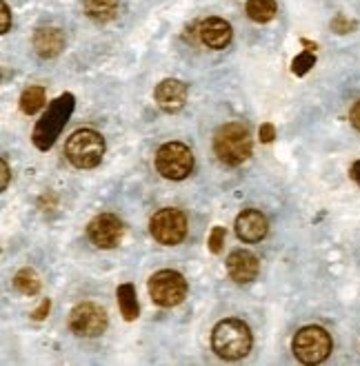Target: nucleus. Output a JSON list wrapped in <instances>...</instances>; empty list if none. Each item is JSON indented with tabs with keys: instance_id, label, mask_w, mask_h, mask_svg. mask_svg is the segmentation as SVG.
<instances>
[{
	"instance_id": "nucleus-15",
	"label": "nucleus",
	"mask_w": 360,
	"mask_h": 366,
	"mask_svg": "<svg viewBox=\"0 0 360 366\" xmlns=\"http://www.w3.org/2000/svg\"><path fill=\"white\" fill-rule=\"evenodd\" d=\"M65 47V36L56 27H43L34 36V49L41 58H56Z\"/></svg>"
},
{
	"instance_id": "nucleus-6",
	"label": "nucleus",
	"mask_w": 360,
	"mask_h": 366,
	"mask_svg": "<svg viewBox=\"0 0 360 366\" xmlns=\"http://www.w3.org/2000/svg\"><path fill=\"white\" fill-rule=\"evenodd\" d=\"M156 169L167 180H185L194 171V154L183 143H167L156 154Z\"/></svg>"
},
{
	"instance_id": "nucleus-8",
	"label": "nucleus",
	"mask_w": 360,
	"mask_h": 366,
	"mask_svg": "<svg viewBox=\"0 0 360 366\" xmlns=\"http://www.w3.org/2000/svg\"><path fill=\"white\" fill-rule=\"evenodd\" d=\"M149 231L158 244L176 247L187 236V218L180 209H160L149 222Z\"/></svg>"
},
{
	"instance_id": "nucleus-19",
	"label": "nucleus",
	"mask_w": 360,
	"mask_h": 366,
	"mask_svg": "<svg viewBox=\"0 0 360 366\" xmlns=\"http://www.w3.org/2000/svg\"><path fill=\"white\" fill-rule=\"evenodd\" d=\"M14 286L16 291H21L23 295H36L41 291V278L36 276V271L32 269H21L14 276Z\"/></svg>"
},
{
	"instance_id": "nucleus-28",
	"label": "nucleus",
	"mask_w": 360,
	"mask_h": 366,
	"mask_svg": "<svg viewBox=\"0 0 360 366\" xmlns=\"http://www.w3.org/2000/svg\"><path fill=\"white\" fill-rule=\"evenodd\" d=\"M349 120H352V125L360 131V100L352 107V111H349Z\"/></svg>"
},
{
	"instance_id": "nucleus-3",
	"label": "nucleus",
	"mask_w": 360,
	"mask_h": 366,
	"mask_svg": "<svg viewBox=\"0 0 360 366\" xmlns=\"http://www.w3.org/2000/svg\"><path fill=\"white\" fill-rule=\"evenodd\" d=\"M65 156L76 169H93L105 156V140L93 129H78L65 143Z\"/></svg>"
},
{
	"instance_id": "nucleus-12",
	"label": "nucleus",
	"mask_w": 360,
	"mask_h": 366,
	"mask_svg": "<svg viewBox=\"0 0 360 366\" xmlns=\"http://www.w3.org/2000/svg\"><path fill=\"white\" fill-rule=\"evenodd\" d=\"M269 231V222L258 209H245L236 218V236L243 242H260Z\"/></svg>"
},
{
	"instance_id": "nucleus-21",
	"label": "nucleus",
	"mask_w": 360,
	"mask_h": 366,
	"mask_svg": "<svg viewBox=\"0 0 360 366\" xmlns=\"http://www.w3.org/2000/svg\"><path fill=\"white\" fill-rule=\"evenodd\" d=\"M316 64V56L311 53V51H302V53H298L296 58H293V62H291V71L296 73V76H305V73L314 67Z\"/></svg>"
},
{
	"instance_id": "nucleus-7",
	"label": "nucleus",
	"mask_w": 360,
	"mask_h": 366,
	"mask_svg": "<svg viewBox=\"0 0 360 366\" xmlns=\"http://www.w3.org/2000/svg\"><path fill=\"white\" fill-rule=\"evenodd\" d=\"M149 295L151 300L163 306V308H172L180 304L187 295V280L172 269H163L149 278Z\"/></svg>"
},
{
	"instance_id": "nucleus-26",
	"label": "nucleus",
	"mask_w": 360,
	"mask_h": 366,
	"mask_svg": "<svg viewBox=\"0 0 360 366\" xmlns=\"http://www.w3.org/2000/svg\"><path fill=\"white\" fill-rule=\"evenodd\" d=\"M49 308H52V302H49V300H43V302H41V306H38L36 311L32 313V317H34L36 322H43L45 317L49 315Z\"/></svg>"
},
{
	"instance_id": "nucleus-16",
	"label": "nucleus",
	"mask_w": 360,
	"mask_h": 366,
	"mask_svg": "<svg viewBox=\"0 0 360 366\" xmlns=\"http://www.w3.org/2000/svg\"><path fill=\"white\" fill-rule=\"evenodd\" d=\"M116 297H118V306H120V313L125 317L127 322H134L138 313H140V306H138V300H136V289L134 284H120L116 291Z\"/></svg>"
},
{
	"instance_id": "nucleus-27",
	"label": "nucleus",
	"mask_w": 360,
	"mask_h": 366,
	"mask_svg": "<svg viewBox=\"0 0 360 366\" xmlns=\"http://www.w3.org/2000/svg\"><path fill=\"white\" fill-rule=\"evenodd\" d=\"M0 191H5L7 189V184H9V167L5 160H0Z\"/></svg>"
},
{
	"instance_id": "nucleus-23",
	"label": "nucleus",
	"mask_w": 360,
	"mask_h": 366,
	"mask_svg": "<svg viewBox=\"0 0 360 366\" xmlns=\"http://www.w3.org/2000/svg\"><path fill=\"white\" fill-rule=\"evenodd\" d=\"M225 244V229L223 227H214L210 233V251L212 253H221Z\"/></svg>"
},
{
	"instance_id": "nucleus-25",
	"label": "nucleus",
	"mask_w": 360,
	"mask_h": 366,
	"mask_svg": "<svg viewBox=\"0 0 360 366\" xmlns=\"http://www.w3.org/2000/svg\"><path fill=\"white\" fill-rule=\"evenodd\" d=\"M0 14H3V23H0V34H7L9 32V27H12V12H9V5L5 3H0Z\"/></svg>"
},
{
	"instance_id": "nucleus-17",
	"label": "nucleus",
	"mask_w": 360,
	"mask_h": 366,
	"mask_svg": "<svg viewBox=\"0 0 360 366\" xmlns=\"http://www.w3.org/2000/svg\"><path fill=\"white\" fill-rule=\"evenodd\" d=\"M85 12L91 21L109 23L118 14V0H85Z\"/></svg>"
},
{
	"instance_id": "nucleus-20",
	"label": "nucleus",
	"mask_w": 360,
	"mask_h": 366,
	"mask_svg": "<svg viewBox=\"0 0 360 366\" xmlns=\"http://www.w3.org/2000/svg\"><path fill=\"white\" fill-rule=\"evenodd\" d=\"M45 107V89L43 87H30L21 96V111L27 116L38 114Z\"/></svg>"
},
{
	"instance_id": "nucleus-10",
	"label": "nucleus",
	"mask_w": 360,
	"mask_h": 366,
	"mask_svg": "<svg viewBox=\"0 0 360 366\" xmlns=\"http://www.w3.org/2000/svg\"><path fill=\"white\" fill-rule=\"evenodd\" d=\"M87 236L91 240L93 247L98 249H113L122 242L125 236V227H122L120 218H116L113 213H100L96 215L89 227H87Z\"/></svg>"
},
{
	"instance_id": "nucleus-24",
	"label": "nucleus",
	"mask_w": 360,
	"mask_h": 366,
	"mask_svg": "<svg viewBox=\"0 0 360 366\" xmlns=\"http://www.w3.org/2000/svg\"><path fill=\"white\" fill-rule=\"evenodd\" d=\"M258 138H260V143L269 145L271 140L276 138V127H273L271 122H265V125H260V129H258Z\"/></svg>"
},
{
	"instance_id": "nucleus-2",
	"label": "nucleus",
	"mask_w": 360,
	"mask_h": 366,
	"mask_svg": "<svg viewBox=\"0 0 360 366\" xmlns=\"http://www.w3.org/2000/svg\"><path fill=\"white\" fill-rule=\"evenodd\" d=\"M214 151L218 160L238 167L251 156V136L249 129L240 125V122H227L214 136Z\"/></svg>"
},
{
	"instance_id": "nucleus-22",
	"label": "nucleus",
	"mask_w": 360,
	"mask_h": 366,
	"mask_svg": "<svg viewBox=\"0 0 360 366\" xmlns=\"http://www.w3.org/2000/svg\"><path fill=\"white\" fill-rule=\"evenodd\" d=\"M331 29H334L336 34H349V32H354L356 29V23L354 21H349L347 16L343 14H338L334 21H331Z\"/></svg>"
},
{
	"instance_id": "nucleus-1",
	"label": "nucleus",
	"mask_w": 360,
	"mask_h": 366,
	"mask_svg": "<svg viewBox=\"0 0 360 366\" xmlns=\"http://www.w3.org/2000/svg\"><path fill=\"white\" fill-rule=\"evenodd\" d=\"M212 349L223 360H240L251 351V331L243 320H223L212 331Z\"/></svg>"
},
{
	"instance_id": "nucleus-9",
	"label": "nucleus",
	"mask_w": 360,
	"mask_h": 366,
	"mask_svg": "<svg viewBox=\"0 0 360 366\" xmlns=\"http://www.w3.org/2000/svg\"><path fill=\"white\" fill-rule=\"evenodd\" d=\"M107 324H109L107 311L93 302H82L78 306H74L69 313V328L76 335H82V337H96L100 333H105Z\"/></svg>"
},
{
	"instance_id": "nucleus-29",
	"label": "nucleus",
	"mask_w": 360,
	"mask_h": 366,
	"mask_svg": "<svg viewBox=\"0 0 360 366\" xmlns=\"http://www.w3.org/2000/svg\"><path fill=\"white\" fill-rule=\"evenodd\" d=\"M349 175H352V180L360 186V160H356L352 164V171H349Z\"/></svg>"
},
{
	"instance_id": "nucleus-5",
	"label": "nucleus",
	"mask_w": 360,
	"mask_h": 366,
	"mask_svg": "<svg viewBox=\"0 0 360 366\" xmlns=\"http://www.w3.org/2000/svg\"><path fill=\"white\" fill-rule=\"evenodd\" d=\"M331 335L323 326H305L293 335L291 349L296 360L302 364H320L331 353Z\"/></svg>"
},
{
	"instance_id": "nucleus-13",
	"label": "nucleus",
	"mask_w": 360,
	"mask_h": 366,
	"mask_svg": "<svg viewBox=\"0 0 360 366\" xmlns=\"http://www.w3.org/2000/svg\"><path fill=\"white\" fill-rule=\"evenodd\" d=\"M156 102L167 114H176L187 102V84L176 78H167L156 87Z\"/></svg>"
},
{
	"instance_id": "nucleus-4",
	"label": "nucleus",
	"mask_w": 360,
	"mask_h": 366,
	"mask_svg": "<svg viewBox=\"0 0 360 366\" xmlns=\"http://www.w3.org/2000/svg\"><path fill=\"white\" fill-rule=\"evenodd\" d=\"M71 111H74V96L71 93H65V96L56 98L49 105V109H47V114L38 120V125L34 129V145L41 151H47L56 143L63 127L67 125Z\"/></svg>"
},
{
	"instance_id": "nucleus-18",
	"label": "nucleus",
	"mask_w": 360,
	"mask_h": 366,
	"mask_svg": "<svg viewBox=\"0 0 360 366\" xmlns=\"http://www.w3.org/2000/svg\"><path fill=\"white\" fill-rule=\"evenodd\" d=\"M247 16L254 23H269L276 16V0H247Z\"/></svg>"
},
{
	"instance_id": "nucleus-14",
	"label": "nucleus",
	"mask_w": 360,
	"mask_h": 366,
	"mask_svg": "<svg viewBox=\"0 0 360 366\" xmlns=\"http://www.w3.org/2000/svg\"><path fill=\"white\" fill-rule=\"evenodd\" d=\"M203 45H207L210 49H225L227 45L232 42V25L223 21V18H205L201 23V29H198Z\"/></svg>"
},
{
	"instance_id": "nucleus-11",
	"label": "nucleus",
	"mask_w": 360,
	"mask_h": 366,
	"mask_svg": "<svg viewBox=\"0 0 360 366\" xmlns=\"http://www.w3.org/2000/svg\"><path fill=\"white\" fill-rule=\"evenodd\" d=\"M258 269H260V262L251 251L236 249L227 258V273H229V278L236 284H249L258 276Z\"/></svg>"
}]
</instances>
